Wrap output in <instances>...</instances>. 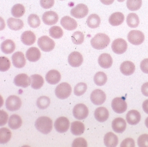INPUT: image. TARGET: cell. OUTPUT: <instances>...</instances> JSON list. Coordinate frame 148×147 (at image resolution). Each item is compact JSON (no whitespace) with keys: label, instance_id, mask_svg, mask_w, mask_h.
Masks as SVG:
<instances>
[{"label":"cell","instance_id":"1","mask_svg":"<svg viewBox=\"0 0 148 147\" xmlns=\"http://www.w3.org/2000/svg\"><path fill=\"white\" fill-rule=\"evenodd\" d=\"M35 127L41 133L45 135L49 134L52 130V120L48 117H40L35 121Z\"/></svg>","mask_w":148,"mask_h":147},{"label":"cell","instance_id":"2","mask_svg":"<svg viewBox=\"0 0 148 147\" xmlns=\"http://www.w3.org/2000/svg\"><path fill=\"white\" fill-rule=\"evenodd\" d=\"M110 37L104 33L97 34L91 40L90 43L93 48L97 50H102L107 47L110 44Z\"/></svg>","mask_w":148,"mask_h":147},{"label":"cell","instance_id":"3","mask_svg":"<svg viewBox=\"0 0 148 147\" xmlns=\"http://www.w3.org/2000/svg\"><path fill=\"white\" fill-rule=\"evenodd\" d=\"M72 92L71 85L64 82L59 84L55 89V93L57 97L61 99H66L70 97Z\"/></svg>","mask_w":148,"mask_h":147},{"label":"cell","instance_id":"4","mask_svg":"<svg viewBox=\"0 0 148 147\" xmlns=\"http://www.w3.org/2000/svg\"><path fill=\"white\" fill-rule=\"evenodd\" d=\"M38 44L40 48L45 52L52 51L55 46L54 41L46 35H44L39 38Z\"/></svg>","mask_w":148,"mask_h":147},{"label":"cell","instance_id":"5","mask_svg":"<svg viewBox=\"0 0 148 147\" xmlns=\"http://www.w3.org/2000/svg\"><path fill=\"white\" fill-rule=\"evenodd\" d=\"M127 38L130 43L135 46H138L144 41L145 35L143 33L139 30H133L129 32Z\"/></svg>","mask_w":148,"mask_h":147},{"label":"cell","instance_id":"6","mask_svg":"<svg viewBox=\"0 0 148 147\" xmlns=\"http://www.w3.org/2000/svg\"><path fill=\"white\" fill-rule=\"evenodd\" d=\"M22 102L19 97L15 95L9 96L6 101V107L10 111H16L21 107Z\"/></svg>","mask_w":148,"mask_h":147},{"label":"cell","instance_id":"7","mask_svg":"<svg viewBox=\"0 0 148 147\" xmlns=\"http://www.w3.org/2000/svg\"><path fill=\"white\" fill-rule=\"evenodd\" d=\"M73 113L75 118L78 120H83L88 116L89 110L85 105L78 104L73 108Z\"/></svg>","mask_w":148,"mask_h":147},{"label":"cell","instance_id":"8","mask_svg":"<svg viewBox=\"0 0 148 147\" xmlns=\"http://www.w3.org/2000/svg\"><path fill=\"white\" fill-rule=\"evenodd\" d=\"M112 107L115 112L119 114L123 113L127 109V104L123 97H116L113 99L112 102Z\"/></svg>","mask_w":148,"mask_h":147},{"label":"cell","instance_id":"9","mask_svg":"<svg viewBox=\"0 0 148 147\" xmlns=\"http://www.w3.org/2000/svg\"><path fill=\"white\" fill-rule=\"evenodd\" d=\"M89 12L88 7L85 4L79 3L72 9L71 15L77 19H82L85 17Z\"/></svg>","mask_w":148,"mask_h":147},{"label":"cell","instance_id":"10","mask_svg":"<svg viewBox=\"0 0 148 147\" xmlns=\"http://www.w3.org/2000/svg\"><path fill=\"white\" fill-rule=\"evenodd\" d=\"M127 43L122 38H119L114 40L112 44V49L116 54H122L127 50Z\"/></svg>","mask_w":148,"mask_h":147},{"label":"cell","instance_id":"11","mask_svg":"<svg viewBox=\"0 0 148 147\" xmlns=\"http://www.w3.org/2000/svg\"><path fill=\"white\" fill-rule=\"evenodd\" d=\"M70 122L69 119L65 117H60L57 118L54 123V127L58 132L64 133L69 129Z\"/></svg>","mask_w":148,"mask_h":147},{"label":"cell","instance_id":"12","mask_svg":"<svg viewBox=\"0 0 148 147\" xmlns=\"http://www.w3.org/2000/svg\"><path fill=\"white\" fill-rule=\"evenodd\" d=\"M90 99L94 105H100L105 102L106 95L102 90L97 89L91 93Z\"/></svg>","mask_w":148,"mask_h":147},{"label":"cell","instance_id":"13","mask_svg":"<svg viewBox=\"0 0 148 147\" xmlns=\"http://www.w3.org/2000/svg\"><path fill=\"white\" fill-rule=\"evenodd\" d=\"M42 20L47 25L51 26L54 25L58 21V15L56 12L48 11L45 12L42 16Z\"/></svg>","mask_w":148,"mask_h":147},{"label":"cell","instance_id":"14","mask_svg":"<svg viewBox=\"0 0 148 147\" xmlns=\"http://www.w3.org/2000/svg\"><path fill=\"white\" fill-rule=\"evenodd\" d=\"M68 62L73 67H78L83 62L84 59L82 54L78 52L71 53L68 56Z\"/></svg>","mask_w":148,"mask_h":147},{"label":"cell","instance_id":"15","mask_svg":"<svg viewBox=\"0 0 148 147\" xmlns=\"http://www.w3.org/2000/svg\"><path fill=\"white\" fill-rule=\"evenodd\" d=\"M12 61L14 66L18 68H23L26 63L25 55L21 52L14 53L12 56Z\"/></svg>","mask_w":148,"mask_h":147},{"label":"cell","instance_id":"16","mask_svg":"<svg viewBox=\"0 0 148 147\" xmlns=\"http://www.w3.org/2000/svg\"><path fill=\"white\" fill-rule=\"evenodd\" d=\"M14 84L18 86L26 88L31 84V79L25 74H20L15 77L14 80Z\"/></svg>","mask_w":148,"mask_h":147},{"label":"cell","instance_id":"17","mask_svg":"<svg viewBox=\"0 0 148 147\" xmlns=\"http://www.w3.org/2000/svg\"><path fill=\"white\" fill-rule=\"evenodd\" d=\"M62 27L67 30H74L77 27V22L73 18L69 16H65L60 20Z\"/></svg>","mask_w":148,"mask_h":147},{"label":"cell","instance_id":"18","mask_svg":"<svg viewBox=\"0 0 148 147\" xmlns=\"http://www.w3.org/2000/svg\"><path fill=\"white\" fill-rule=\"evenodd\" d=\"M112 129L117 133H122L125 131L126 123L125 120L122 118H117L112 122Z\"/></svg>","mask_w":148,"mask_h":147},{"label":"cell","instance_id":"19","mask_svg":"<svg viewBox=\"0 0 148 147\" xmlns=\"http://www.w3.org/2000/svg\"><path fill=\"white\" fill-rule=\"evenodd\" d=\"M46 80L49 84L54 85L58 83L61 79L60 73L56 70L49 71L46 75Z\"/></svg>","mask_w":148,"mask_h":147},{"label":"cell","instance_id":"20","mask_svg":"<svg viewBox=\"0 0 148 147\" xmlns=\"http://www.w3.org/2000/svg\"><path fill=\"white\" fill-rule=\"evenodd\" d=\"M94 116L97 121L103 122L106 121L109 118V111L105 107H98L95 110Z\"/></svg>","mask_w":148,"mask_h":147},{"label":"cell","instance_id":"21","mask_svg":"<svg viewBox=\"0 0 148 147\" xmlns=\"http://www.w3.org/2000/svg\"><path fill=\"white\" fill-rule=\"evenodd\" d=\"M21 42L26 46H32L35 43L36 36L35 34L31 31L24 32L21 37Z\"/></svg>","mask_w":148,"mask_h":147},{"label":"cell","instance_id":"22","mask_svg":"<svg viewBox=\"0 0 148 147\" xmlns=\"http://www.w3.org/2000/svg\"><path fill=\"white\" fill-rule=\"evenodd\" d=\"M136 67L133 62L130 61H124L121 64L120 70L121 73L125 76H130L134 73Z\"/></svg>","mask_w":148,"mask_h":147},{"label":"cell","instance_id":"23","mask_svg":"<svg viewBox=\"0 0 148 147\" xmlns=\"http://www.w3.org/2000/svg\"><path fill=\"white\" fill-rule=\"evenodd\" d=\"M26 56L27 59L31 62H36L40 59L41 53L38 48L33 47L27 50Z\"/></svg>","mask_w":148,"mask_h":147},{"label":"cell","instance_id":"24","mask_svg":"<svg viewBox=\"0 0 148 147\" xmlns=\"http://www.w3.org/2000/svg\"><path fill=\"white\" fill-rule=\"evenodd\" d=\"M141 114L136 110H132L128 112L126 115L127 122L131 125H136L141 120Z\"/></svg>","mask_w":148,"mask_h":147},{"label":"cell","instance_id":"25","mask_svg":"<svg viewBox=\"0 0 148 147\" xmlns=\"http://www.w3.org/2000/svg\"><path fill=\"white\" fill-rule=\"evenodd\" d=\"M98 63L101 67L105 69L110 68L113 63L112 58L109 54L103 53L98 58Z\"/></svg>","mask_w":148,"mask_h":147},{"label":"cell","instance_id":"26","mask_svg":"<svg viewBox=\"0 0 148 147\" xmlns=\"http://www.w3.org/2000/svg\"><path fill=\"white\" fill-rule=\"evenodd\" d=\"M118 142V138L116 135L112 132L106 133L104 137V143L106 147H116Z\"/></svg>","mask_w":148,"mask_h":147},{"label":"cell","instance_id":"27","mask_svg":"<svg viewBox=\"0 0 148 147\" xmlns=\"http://www.w3.org/2000/svg\"><path fill=\"white\" fill-rule=\"evenodd\" d=\"M125 16L121 12H115L110 16L109 22L111 25L113 26H118L121 25L124 22Z\"/></svg>","mask_w":148,"mask_h":147},{"label":"cell","instance_id":"28","mask_svg":"<svg viewBox=\"0 0 148 147\" xmlns=\"http://www.w3.org/2000/svg\"><path fill=\"white\" fill-rule=\"evenodd\" d=\"M7 25L12 30L18 31L23 28L24 24L23 21L21 19L11 17L8 19Z\"/></svg>","mask_w":148,"mask_h":147},{"label":"cell","instance_id":"29","mask_svg":"<svg viewBox=\"0 0 148 147\" xmlns=\"http://www.w3.org/2000/svg\"><path fill=\"white\" fill-rule=\"evenodd\" d=\"M71 129L72 133L74 135H80L84 132V125L80 121H75L72 122Z\"/></svg>","mask_w":148,"mask_h":147},{"label":"cell","instance_id":"30","mask_svg":"<svg viewBox=\"0 0 148 147\" xmlns=\"http://www.w3.org/2000/svg\"><path fill=\"white\" fill-rule=\"evenodd\" d=\"M30 79L31 86L33 89L35 90L40 89L44 85V78L39 74H33L30 77Z\"/></svg>","mask_w":148,"mask_h":147},{"label":"cell","instance_id":"31","mask_svg":"<svg viewBox=\"0 0 148 147\" xmlns=\"http://www.w3.org/2000/svg\"><path fill=\"white\" fill-rule=\"evenodd\" d=\"M15 49V43L12 40L6 39L1 43V51L6 54L12 53L14 52Z\"/></svg>","mask_w":148,"mask_h":147},{"label":"cell","instance_id":"32","mask_svg":"<svg viewBox=\"0 0 148 147\" xmlns=\"http://www.w3.org/2000/svg\"><path fill=\"white\" fill-rule=\"evenodd\" d=\"M22 124V120L21 117L16 114L12 115L8 121V125L12 129H18L21 127Z\"/></svg>","mask_w":148,"mask_h":147},{"label":"cell","instance_id":"33","mask_svg":"<svg viewBox=\"0 0 148 147\" xmlns=\"http://www.w3.org/2000/svg\"><path fill=\"white\" fill-rule=\"evenodd\" d=\"M101 22L100 17L96 14H92L89 16L86 20L87 26L91 29H95L99 27Z\"/></svg>","mask_w":148,"mask_h":147},{"label":"cell","instance_id":"34","mask_svg":"<svg viewBox=\"0 0 148 147\" xmlns=\"http://www.w3.org/2000/svg\"><path fill=\"white\" fill-rule=\"evenodd\" d=\"M12 132L9 129L1 128L0 129V143L5 144L8 142L12 137Z\"/></svg>","mask_w":148,"mask_h":147},{"label":"cell","instance_id":"35","mask_svg":"<svg viewBox=\"0 0 148 147\" xmlns=\"http://www.w3.org/2000/svg\"><path fill=\"white\" fill-rule=\"evenodd\" d=\"M127 25L131 28H136L139 24V19L138 16L135 13H130L126 18Z\"/></svg>","mask_w":148,"mask_h":147},{"label":"cell","instance_id":"36","mask_svg":"<svg viewBox=\"0 0 148 147\" xmlns=\"http://www.w3.org/2000/svg\"><path fill=\"white\" fill-rule=\"evenodd\" d=\"M25 12V9L22 4L20 3L15 4L11 10L13 16L16 18H20L24 15Z\"/></svg>","mask_w":148,"mask_h":147},{"label":"cell","instance_id":"37","mask_svg":"<svg viewBox=\"0 0 148 147\" xmlns=\"http://www.w3.org/2000/svg\"><path fill=\"white\" fill-rule=\"evenodd\" d=\"M107 77L105 73L98 72L95 74L94 77V81L96 85L102 86L105 84L107 82Z\"/></svg>","mask_w":148,"mask_h":147},{"label":"cell","instance_id":"38","mask_svg":"<svg viewBox=\"0 0 148 147\" xmlns=\"http://www.w3.org/2000/svg\"><path fill=\"white\" fill-rule=\"evenodd\" d=\"M49 34L51 37L55 39L61 38L64 34L63 29L59 26H54L49 29Z\"/></svg>","mask_w":148,"mask_h":147},{"label":"cell","instance_id":"39","mask_svg":"<svg viewBox=\"0 0 148 147\" xmlns=\"http://www.w3.org/2000/svg\"><path fill=\"white\" fill-rule=\"evenodd\" d=\"M28 25L33 28H37L40 24V20L38 16L35 14H31L27 19Z\"/></svg>","mask_w":148,"mask_h":147},{"label":"cell","instance_id":"40","mask_svg":"<svg viewBox=\"0 0 148 147\" xmlns=\"http://www.w3.org/2000/svg\"><path fill=\"white\" fill-rule=\"evenodd\" d=\"M142 0H127L126 6L131 11H136L141 8Z\"/></svg>","mask_w":148,"mask_h":147},{"label":"cell","instance_id":"41","mask_svg":"<svg viewBox=\"0 0 148 147\" xmlns=\"http://www.w3.org/2000/svg\"><path fill=\"white\" fill-rule=\"evenodd\" d=\"M51 100L48 97L42 96L38 98L37 101L38 107L40 109L45 110L50 105Z\"/></svg>","mask_w":148,"mask_h":147},{"label":"cell","instance_id":"42","mask_svg":"<svg viewBox=\"0 0 148 147\" xmlns=\"http://www.w3.org/2000/svg\"><path fill=\"white\" fill-rule=\"evenodd\" d=\"M72 41L74 44L80 45L84 40V35L82 32L76 31L71 36Z\"/></svg>","mask_w":148,"mask_h":147},{"label":"cell","instance_id":"43","mask_svg":"<svg viewBox=\"0 0 148 147\" xmlns=\"http://www.w3.org/2000/svg\"><path fill=\"white\" fill-rule=\"evenodd\" d=\"M87 85L84 83L81 82L76 85L74 87V93L77 96L83 95L87 90Z\"/></svg>","mask_w":148,"mask_h":147},{"label":"cell","instance_id":"44","mask_svg":"<svg viewBox=\"0 0 148 147\" xmlns=\"http://www.w3.org/2000/svg\"><path fill=\"white\" fill-rule=\"evenodd\" d=\"M11 67V62L8 58L4 56L0 58V71L2 72L8 71Z\"/></svg>","mask_w":148,"mask_h":147},{"label":"cell","instance_id":"45","mask_svg":"<svg viewBox=\"0 0 148 147\" xmlns=\"http://www.w3.org/2000/svg\"><path fill=\"white\" fill-rule=\"evenodd\" d=\"M138 145L139 147H148V135L143 134L138 138Z\"/></svg>","mask_w":148,"mask_h":147},{"label":"cell","instance_id":"46","mask_svg":"<svg viewBox=\"0 0 148 147\" xmlns=\"http://www.w3.org/2000/svg\"><path fill=\"white\" fill-rule=\"evenodd\" d=\"M72 146L73 147H87V142L83 137H78L73 141Z\"/></svg>","mask_w":148,"mask_h":147},{"label":"cell","instance_id":"47","mask_svg":"<svg viewBox=\"0 0 148 147\" xmlns=\"http://www.w3.org/2000/svg\"><path fill=\"white\" fill-rule=\"evenodd\" d=\"M54 4V0H40L41 7L45 9L51 8Z\"/></svg>","mask_w":148,"mask_h":147},{"label":"cell","instance_id":"48","mask_svg":"<svg viewBox=\"0 0 148 147\" xmlns=\"http://www.w3.org/2000/svg\"><path fill=\"white\" fill-rule=\"evenodd\" d=\"M135 146V141L131 138L124 139L120 144V147H134Z\"/></svg>","mask_w":148,"mask_h":147},{"label":"cell","instance_id":"49","mask_svg":"<svg viewBox=\"0 0 148 147\" xmlns=\"http://www.w3.org/2000/svg\"><path fill=\"white\" fill-rule=\"evenodd\" d=\"M0 117V126H3L7 122L8 118V114L5 111L1 110Z\"/></svg>","mask_w":148,"mask_h":147},{"label":"cell","instance_id":"50","mask_svg":"<svg viewBox=\"0 0 148 147\" xmlns=\"http://www.w3.org/2000/svg\"><path fill=\"white\" fill-rule=\"evenodd\" d=\"M140 68L143 72L148 74V59H144L141 61Z\"/></svg>","mask_w":148,"mask_h":147},{"label":"cell","instance_id":"51","mask_svg":"<svg viewBox=\"0 0 148 147\" xmlns=\"http://www.w3.org/2000/svg\"><path fill=\"white\" fill-rule=\"evenodd\" d=\"M141 92L145 96L148 97V82L144 83L142 85Z\"/></svg>","mask_w":148,"mask_h":147},{"label":"cell","instance_id":"52","mask_svg":"<svg viewBox=\"0 0 148 147\" xmlns=\"http://www.w3.org/2000/svg\"><path fill=\"white\" fill-rule=\"evenodd\" d=\"M143 108L145 112L148 114V99L144 101L143 104Z\"/></svg>","mask_w":148,"mask_h":147},{"label":"cell","instance_id":"53","mask_svg":"<svg viewBox=\"0 0 148 147\" xmlns=\"http://www.w3.org/2000/svg\"><path fill=\"white\" fill-rule=\"evenodd\" d=\"M115 0H100V1L105 5H109L112 4Z\"/></svg>","mask_w":148,"mask_h":147},{"label":"cell","instance_id":"54","mask_svg":"<svg viewBox=\"0 0 148 147\" xmlns=\"http://www.w3.org/2000/svg\"><path fill=\"white\" fill-rule=\"evenodd\" d=\"M145 125H146V127L148 129V117L146 118L145 120Z\"/></svg>","mask_w":148,"mask_h":147},{"label":"cell","instance_id":"55","mask_svg":"<svg viewBox=\"0 0 148 147\" xmlns=\"http://www.w3.org/2000/svg\"><path fill=\"white\" fill-rule=\"evenodd\" d=\"M125 0H117L119 2H123Z\"/></svg>","mask_w":148,"mask_h":147},{"label":"cell","instance_id":"56","mask_svg":"<svg viewBox=\"0 0 148 147\" xmlns=\"http://www.w3.org/2000/svg\"><path fill=\"white\" fill-rule=\"evenodd\" d=\"M60 1H64V0H60Z\"/></svg>","mask_w":148,"mask_h":147}]
</instances>
